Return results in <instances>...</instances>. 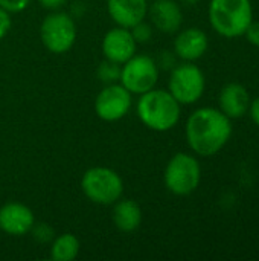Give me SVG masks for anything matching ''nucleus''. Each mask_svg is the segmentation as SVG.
I'll return each mask as SVG.
<instances>
[{
  "label": "nucleus",
  "instance_id": "f257e3e1",
  "mask_svg": "<svg viewBox=\"0 0 259 261\" xmlns=\"http://www.w3.org/2000/svg\"><path fill=\"white\" fill-rule=\"evenodd\" d=\"M189 148L203 158L221 151L232 136V119L220 109L202 107L192 112L185 127Z\"/></svg>",
  "mask_w": 259,
  "mask_h": 261
},
{
  "label": "nucleus",
  "instance_id": "f03ea898",
  "mask_svg": "<svg viewBox=\"0 0 259 261\" xmlns=\"http://www.w3.org/2000/svg\"><path fill=\"white\" fill-rule=\"evenodd\" d=\"M179 101L163 89H151L140 95L137 101V116L140 122L154 132H169L180 121Z\"/></svg>",
  "mask_w": 259,
  "mask_h": 261
},
{
  "label": "nucleus",
  "instance_id": "7ed1b4c3",
  "mask_svg": "<svg viewBox=\"0 0 259 261\" xmlns=\"http://www.w3.org/2000/svg\"><path fill=\"white\" fill-rule=\"evenodd\" d=\"M209 23L212 29L226 38L244 35L253 21V6L250 0H211Z\"/></svg>",
  "mask_w": 259,
  "mask_h": 261
},
{
  "label": "nucleus",
  "instance_id": "20e7f679",
  "mask_svg": "<svg viewBox=\"0 0 259 261\" xmlns=\"http://www.w3.org/2000/svg\"><path fill=\"white\" fill-rule=\"evenodd\" d=\"M84 196L96 205H114L124 194V182L121 176L107 167H93L87 170L81 179Z\"/></svg>",
  "mask_w": 259,
  "mask_h": 261
},
{
  "label": "nucleus",
  "instance_id": "39448f33",
  "mask_svg": "<svg viewBox=\"0 0 259 261\" xmlns=\"http://www.w3.org/2000/svg\"><path fill=\"white\" fill-rule=\"evenodd\" d=\"M163 180L169 193L189 196L202 182V167L192 154L177 153L166 164Z\"/></svg>",
  "mask_w": 259,
  "mask_h": 261
},
{
  "label": "nucleus",
  "instance_id": "423d86ee",
  "mask_svg": "<svg viewBox=\"0 0 259 261\" xmlns=\"http://www.w3.org/2000/svg\"><path fill=\"white\" fill-rule=\"evenodd\" d=\"M206 87L203 70L192 61H185L171 69L168 92L179 101L180 106H191L197 102Z\"/></svg>",
  "mask_w": 259,
  "mask_h": 261
},
{
  "label": "nucleus",
  "instance_id": "0eeeda50",
  "mask_svg": "<svg viewBox=\"0 0 259 261\" xmlns=\"http://www.w3.org/2000/svg\"><path fill=\"white\" fill-rule=\"evenodd\" d=\"M40 38L52 54H64L72 49L76 40V24L72 15L53 11L44 17L40 26Z\"/></svg>",
  "mask_w": 259,
  "mask_h": 261
},
{
  "label": "nucleus",
  "instance_id": "6e6552de",
  "mask_svg": "<svg viewBox=\"0 0 259 261\" xmlns=\"http://www.w3.org/2000/svg\"><path fill=\"white\" fill-rule=\"evenodd\" d=\"M157 80H159V66L153 57L134 54L121 67L119 83L131 95H142L154 89Z\"/></svg>",
  "mask_w": 259,
  "mask_h": 261
},
{
  "label": "nucleus",
  "instance_id": "1a4fd4ad",
  "mask_svg": "<svg viewBox=\"0 0 259 261\" xmlns=\"http://www.w3.org/2000/svg\"><path fill=\"white\" fill-rule=\"evenodd\" d=\"M131 93L119 83L107 84L95 99V112L99 119L114 122L122 119L131 109Z\"/></svg>",
  "mask_w": 259,
  "mask_h": 261
},
{
  "label": "nucleus",
  "instance_id": "9d476101",
  "mask_svg": "<svg viewBox=\"0 0 259 261\" xmlns=\"http://www.w3.org/2000/svg\"><path fill=\"white\" fill-rule=\"evenodd\" d=\"M137 49V43L128 28L118 26L110 29L102 38V54L105 60L124 64L128 61Z\"/></svg>",
  "mask_w": 259,
  "mask_h": 261
},
{
  "label": "nucleus",
  "instance_id": "9b49d317",
  "mask_svg": "<svg viewBox=\"0 0 259 261\" xmlns=\"http://www.w3.org/2000/svg\"><path fill=\"white\" fill-rule=\"evenodd\" d=\"M34 225V213L26 205L9 202L0 208V231H3L5 234L20 237L31 232Z\"/></svg>",
  "mask_w": 259,
  "mask_h": 261
},
{
  "label": "nucleus",
  "instance_id": "f8f14e48",
  "mask_svg": "<svg viewBox=\"0 0 259 261\" xmlns=\"http://www.w3.org/2000/svg\"><path fill=\"white\" fill-rule=\"evenodd\" d=\"M209 47V38L200 28H188L179 32L174 40V54L183 61L200 60Z\"/></svg>",
  "mask_w": 259,
  "mask_h": 261
},
{
  "label": "nucleus",
  "instance_id": "ddd939ff",
  "mask_svg": "<svg viewBox=\"0 0 259 261\" xmlns=\"http://www.w3.org/2000/svg\"><path fill=\"white\" fill-rule=\"evenodd\" d=\"M151 23L163 34H176L183 23L182 8L176 0H156L148 8Z\"/></svg>",
  "mask_w": 259,
  "mask_h": 261
},
{
  "label": "nucleus",
  "instance_id": "4468645a",
  "mask_svg": "<svg viewBox=\"0 0 259 261\" xmlns=\"http://www.w3.org/2000/svg\"><path fill=\"white\" fill-rule=\"evenodd\" d=\"M250 95L249 90L240 83H229L226 84L218 96L220 110L229 119H240L249 113L250 107Z\"/></svg>",
  "mask_w": 259,
  "mask_h": 261
},
{
  "label": "nucleus",
  "instance_id": "2eb2a0df",
  "mask_svg": "<svg viewBox=\"0 0 259 261\" xmlns=\"http://www.w3.org/2000/svg\"><path fill=\"white\" fill-rule=\"evenodd\" d=\"M107 11L118 26L130 29L145 20L148 0H107Z\"/></svg>",
  "mask_w": 259,
  "mask_h": 261
},
{
  "label": "nucleus",
  "instance_id": "dca6fc26",
  "mask_svg": "<svg viewBox=\"0 0 259 261\" xmlns=\"http://www.w3.org/2000/svg\"><path fill=\"white\" fill-rule=\"evenodd\" d=\"M113 223L121 232H133L142 223V210L136 200L119 199L113 208Z\"/></svg>",
  "mask_w": 259,
  "mask_h": 261
},
{
  "label": "nucleus",
  "instance_id": "f3484780",
  "mask_svg": "<svg viewBox=\"0 0 259 261\" xmlns=\"http://www.w3.org/2000/svg\"><path fill=\"white\" fill-rule=\"evenodd\" d=\"M79 254V240L70 234H61L53 239L50 246V257L55 261H72Z\"/></svg>",
  "mask_w": 259,
  "mask_h": 261
},
{
  "label": "nucleus",
  "instance_id": "a211bd4d",
  "mask_svg": "<svg viewBox=\"0 0 259 261\" xmlns=\"http://www.w3.org/2000/svg\"><path fill=\"white\" fill-rule=\"evenodd\" d=\"M119 76H121V64L108 61V60H105L104 63L99 64V67H98V78L102 83L113 84V83L119 81Z\"/></svg>",
  "mask_w": 259,
  "mask_h": 261
},
{
  "label": "nucleus",
  "instance_id": "6ab92c4d",
  "mask_svg": "<svg viewBox=\"0 0 259 261\" xmlns=\"http://www.w3.org/2000/svg\"><path fill=\"white\" fill-rule=\"evenodd\" d=\"M130 31H131L136 43H147L153 37V28L148 23H145L143 20L139 21L137 24H134L133 28H130Z\"/></svg>",
  "mask_w": 259,
  "mask_h": 261
},
{
  "label": "nucleus",
  "instance_id": "aec40b11",
  "mask_svg": "<svg viewBox=\"0 0 259 261\" xmlns=\"http://www.w3.org/2000/svg\"><path fill=\"white\" fill-rule=\"evenodd\" d=\"M31 231L34 232L35 240H37V242H40V243H47V242L53 240V231H52L46 223L34 225Z\"/></svg>",
  "mask_w": 259,
  "mask_h": 261
},
{
  "label": "nucleus",
  "instance_id": "412c9836",
  "mask_svg": "<svg viewBox=\"0 0 259 261\" xmlns=\"http://www.w3.org/2000/svg\"><path fill=\"white\" fill-rule=\"evenodd\" d=\"M31 0H0V8L11 12H21L27 8Z\"/></svg>",
  "mask_w": 259,
  "mask_h": 261
},
{
  "label": "nucleus",
  "instance_id": "4be33fe9",
  "mask_svg": "<svg viewBox=\"0 0 259 261\" xmlns=\"http://www.w3.org/2000/svg\"><path fill=\"white\" fill-rule=\"evenodd\" d=\"M247 41L252 44V46H256L259 47V21H252L249 24V28L246 29L244 32Z\"/></svg>",
  "mask_w": 259,
  "mask_h": 261
},
{
  "label": "nucleus",
  "instance_id": "5701e85b",
  "mask_svg": "<svg viewBox=\"0 0 259 261\" xmlns=\"http://www.w3.org/2000/svg\"><path fill=\"white\" fill-rule=\"evenodd\" d=\"M11 24H12V20H11L9 12L0 8V40L9 32Z\"/></svg>",
  "mask_w": 259,
  "mask_h": 261
},
{
  "label": "nucleus",
  "instance_id": "b1692460",
  "mask_svg": "<svg viewBox=\"0 0 259 261\" xmlns=\"http://www.w3.org/2000/svg\"><path fill=\"white\" fill-rule=\"evenodd\" d=\"M157 66L160 67H163V69H172L176 64H174V55L171 54V52H163L162 55H160V60H159V63H157Z\"/></svg>",
  "mask_w": 259,
  "mask_h": 261
},
{
  "label": "nucleus",
  "instance_id": "393cba45",
  "mask_svg": "<svg viewBox=\"0 0 259 261\" xmlns=\"http://www.w3.org/2000/svg\"><path fill=\"white\" fill-rule=\"evenodd\" d=\"M38 2L41 3L43 8H46V9H49V11H58L60 8L64 6V3H66L67 0H38Z\"/></svg>",
  "mask_w": 259,
  "mask_h": 261
},
{
  "label": "nucleus",
  "instance_id": "a878e982",
  "mask_svg": "<svg viewBox=\"0 0 259 261\" xmlns=\"http://www.w3.org/2000/svg\"><path fill=\"white\" fill-rule=\"evenodd\" d=\"M249 113H250V118L252 121L259 127V96L255 98L252 102H250V107H249Z\"/></svg>",
  "mask_w": 259,
  "mask_h": 261
},
{
  "label": "nucleus",
  "instance_id": "bb28decb",
  "mask_svg": "<svg viewBox=\"0 0 259 261\" xmlns=\"http://www.w3.org/2000/svg\"><path fill=\"white\" fill-rule=\"evenodd\" d=\"M182 2H185V3H188V5H195L198 0H182Z\"/></svg>",
  "mask_w": 259,
  "mask_h": 261
}]
</instances>
